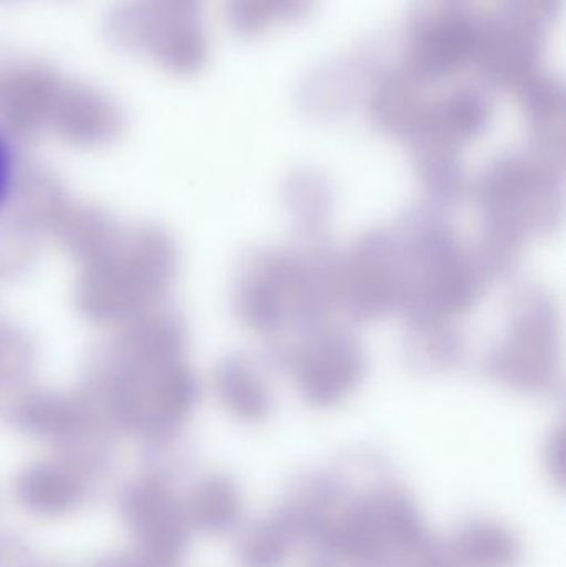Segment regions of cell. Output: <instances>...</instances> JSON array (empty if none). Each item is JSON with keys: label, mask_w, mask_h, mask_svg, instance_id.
<instances>
[{"label": "cell", "mask_w": 566, "mask_h": 567, "mask_svg": "<svg viewBox=\"0 0 566 567\" xmlns=\"http://www.w3.org/2000/svg\"><path fill=\"white\" fill-rule=\"evenodd\" d=\"M122 512L135 535L138 551L162 561L175 563L188 542L185 505L168 489L143 485L122 496Z\"/></svg>", "instance_id": "obj_1"}, {"label": "cell", "mask_w": 566, "mask_h": 567, "mask_svg": "<svg viewBox=\"0 0 566 567\" xmlns=\"http://www.w3.org/2000/svg\"><path fill=\"white\" fill-rule=\"evenodd\" d=\"M445 549L454 567H512L518 558L512 533L492 522L462 526Z\"/></svg>", "instance_id": "obj_2"}, {"label": "cell", "mask_w": 566, "mask_h": 567, "mask_svg": "<svg viewBox=\"0 0 566 567\" xmlns=\"http://www.w3.org/2000/svg\"><path fill=\"white\" fill-rule=\"evenodd\" d=\"M366 505L384 549L394 548L408 555L429 539L418 508L402 493H381Z\"/></svg>", "instance_id": "obj_3"}, {"label": "cell", "mask_w": 566, "mask_h": 567, "mask_svg": "<svg viewBox=\"0 0 566 567\" xmlns=\"http://www.w3.org/2000/svg\"><path fill=\"white\" fill-rule=\"evenodd\" d=\"M192 528L206 533H226L238 523L241 498L231 482L213 478L199 485L185 505Z\"/></svg>", "instance_id": "obj_4"}, {"label": "cell", "mask_w": 566, "mask_h": 567, "mask_svg": "<svg viewBox=\"0 0 566 567\" xmlns=\"http://www.w3.org/2000/svg\"><path fill=\"white\" fill-rule=\"evenodd\" d=\"M296 533L285 513L253 526L239 545L243 567H281Z\"/></svg>", "instance_id": "obj_5"}, {"label": "cell", "mask_w": 566, "mask_h": 567, "mask_svg": "<svg viewBox=\"0 0 566 567\" xmlns=\"http://www.w3.org/2000/svg\"><path fill=\"white\" fill-rule=\"evenodd\" d=\"M20 505L40 516H60L83 502V489L75 480L63 475L29 476L19 488Z\"/></svg>", "instance_id": "obj_6"}, {"label": "cell", "mask_w": 566, "mask_h": 567, "mask_svg": "<svg viewBox=\"0 0 566 567\" xmlns=\"http://www.w3.org/2000/svg\"><path fill=\"white\" fill-rule=\"evenodd\" d=\"M16 153L9 136L0 130V209L3 208L12 195L16 183Z\"/></svg>", "instance_id": "obj_7"}, {"label": "cell", "mask_w": 566, "mask_h": 567, "mask_svg": "<svg viewBox=\"0 0 566 567\" xmlns=\"http://www.w3.org/2000/svg\"><path fill=\"white\" fill-rule=\"evenodd\" d=\"M0 567H52L29 555L19 543L0 538Z\"/></svg>", "instance_id": "obj_8"}, {"label": "cell", "mask_w": 566, "mask_h": 567, "mask_svg": "<svg viewBox=\"0 0 566 567\" xmlns=\"http://www.w3.org/2000/svg\"><path fill=\"white\" fill-rule=\"evenodd\" d=\"M96 567H175V563L162 561V559L152 558V556L138 551L136 555L106 559Z\"/></svg>", "instance_id": "obj_9"}]
</instances>
